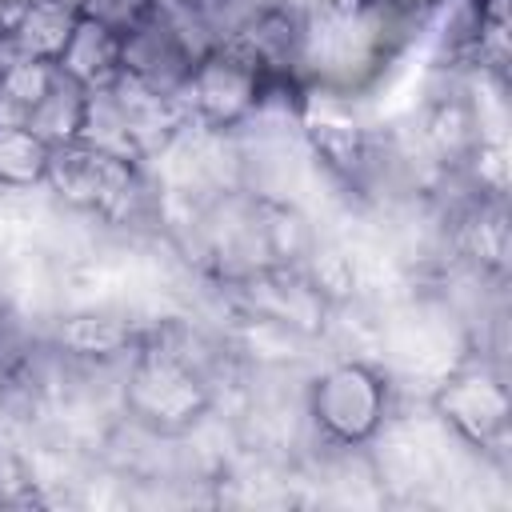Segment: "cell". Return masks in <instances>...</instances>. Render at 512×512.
I'll use <instances>...</instances> for the list:
<instances>
[{
    "mask_svg": "<svg viewBox=\"0 0 512 512\" xmlns=\"http://www.w3.org/2000/svg\"><path fill=\"white\" fill-rule=\"evenodd\" d=\"M396 412V388L384 364L344 356L308 376L304 424L316 448H368Z\"/></svg>",
    "mask_w": 512,
    "mask_h": 512,
    "instance_id": "6da1fadb",
    "label": "cell"
},
{
    "mask_svg": "<svg viewBox=\"0 0 512 512\" xmlns=\"http://www.w3.org/2000/svg\"><path fill=\"white\" fill-rule=\"evenodd\" d=\"M208 48L216 44L196 20L172 12L168 4H156L120 36V76L156 96L184 100L188 80Z\"/></svg>",
    "mask_w": 512,
    "mask_h": 512,
    "instance_id": "7a4b0ae2",
    "label": "cell"
},
{
    "mask_svg": "<svg viewBox=\"0 0 512 512\" xmlns=\"http://www.w3.org/2000/svg\"><path fill=\"white\" fill-rule=\"evenodd\" d=\"M428 408L444 428H452L480 456L504 452L508 440V384L504 368L464 356L428 392Z\"/></svg>",
    "mask_w": 512,
    "mask_h": 512,
    "instance_id": "3957f363",
    "label": "cell"
},
{
    "mask_svg": "<svg viewBox=\"0 0 512 512\" xmlns=\"http://www.w3.org/2000/svg\"><path fill=\"white\" fill-rule=\"evenodd\" d=\"M264 68L236 44V40H220L216 48H208L188 80L184 104L188 116L204 128L216 132H236L252 120L260 88H264Z\"/></svg>",
    "mask_w": 512,
    "mask_h": 512,
    "instance_id": "277c9868",
    "label": "cell"
},
{
    "mask_svg": "<svg viewBox=\"0 0 512 512\" xmlns=\"http://www.w3.org/2000/svg\"><path fill=\"white\" fill-rule=\"evenodd\" d=\"M56 68L84 88H108L120 76V32L80 16L64 52L56 56Z\"/></svg>",
    "mask_w": 512,
    "mask_h": 512,
    "instance_id": "5b68a950",
    "label": "cell"
},
{
    "mask_svg": "<svg viewBox=\"0 0 512 512\" xmlns=\"http://www.w3.org/2000/svg\"><path fill=\"white\" fill-rule=\"evenodd\" d=\"M76 20H80V8L68 0H32L20 24L0 40V56H32V60L56 64Z\"/></svg>",
    "mask_w": 512,
    "mask_h": 512,
    "instance_id": "8992f818",
    "label": "cell"
},
{
    "mask_svg": "<svg viewBox=\"0 0 512 512\" xmlns=\"http://www.w3.org/2000/svg\"><path fill=\"white\" fill-rule=\"evenodd\" d=\"M52 148L24 124H0V192L28 196L44 192Z\"/></svg>",
    "mask_w": 512,
    "mask_h": 512,
    "instance_id": "52a82bcc",
    "label": "cell"
},
{
    "mask_svg": "<svg viewBox=\"0 0 512 512\" xmlns=\"http://www.w3.org/2000/svg\"><path fill=\"white\" fill-rule=\"evenodd\" d=\"M84 104H88V88L76 84V80H68V76L56 68V80L48 84V92L40 96V104L32 108V116L24 120V128H32L48 148L72 144V140H80Z\"/></svg>",
    "mask_w": 512,
    "mask_h": 512,
    "instance_id": "ba28073f",
    "label": "cell"
},
{
    "mask_svg": "<svg viewBox=\"0 0 512 512\" xmlns=\"http://www.w3.org/2000/svg\"><path fill=\"white\" fill-rule=\"evenodd\" d=\"M160 0H80V16L112 28V32H128L136 20H144Z\"/></svg>",
    "mask_w": 512,
    "mask_h": 512,
    "instance_id": "9c48e42d",
    "label": "cell"
},
{
    "mask_svg": "<svg viewBox=\"0 0 512 512\" xmlns=\"http://www.w3.org/2000/svg\"><path fill=\"white\" fill-rule=\"evenodd\" d=\"M32 8V0H0V40L20 24V16Z\"/></svg>",
    "mask_w": 512,
    "mask_h": 512,
    "instance_id": "30bf717a",
    "label": "cell"
},
{
    "mask_svg": "<svg viewBox=\"0 0 512 512\" xmlns=\"http://www.w3.org/2000/svg\"><path fill=\"white\" fill-rule=\"evenodd\" d=\"M68 4H76V8H80V0H68Z\"/></svg>",
    "mask_w": 512,
    "mask_h": 512,
    "instance_id": "8fae6325",
    "label": "cell"
}]
</instances>
